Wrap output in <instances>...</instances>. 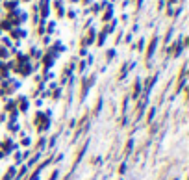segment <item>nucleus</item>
<instances>
[{"instance_id":"obj_1","label":"nucleus","mask_w":189,"mask_h":180,"mask_svg":"<svg viewBox=\"0 0 189 180\" xmlns=\"http://www.w3.org/2000/svg\"><path fill=\"white\" fill-rule=\"evenodd\" d=\"M141 95H143V82H141V78L137 76L135 84H134V89H132V93L128 95V97H130V100H137Z\"/></svg>"},{"instance_id":"obj_2","label":"nucleus","mask_w":189,"mask_h":180,"mask_svg":"<svg viewBox=\"0 0 189 180\" xmlns=\"http://www.w3.org/2000/svg\"><path fill=\"white\" fill-rule=\"evenodd\" d=\"M17 147H19V145H17V143H13V141H11V137H6L2 143H0V151L6 152V154H11Z\"/></svg>"},{"instance_id":"obj_3","label":"nucleus","mask_w":189,"mask_h":180,"mask_svg":"<svg viewBox=\"0 0 189 180\" xmlns=\"http://www.w3.org/2000/svg\"><path fill=\"white\" fill-rule=\"evenodd\" d=\"M28 108H30V98L28 97H19L17 98V110H19V113H26Z\"/></svg>"},{"instance_id":"obj_4","label":"nucleus","mask_w":189,"mask_h":180,"mask_svg":"<svg viewBox=\"0 0 189 180\" xmlns=\"http://www.w3.org/2000/svg\"><path fill=\"white\" fill-rule=\"evenodd\" d=\"M11 112H17V100H15V98H6L4 113H11Z\"/></svg>"},{"instance_id":"obj_5","label":"nucleus","mask_w":189,"mask_h":180,"mask_svg":"<svg viewBox=\"0 0 189 180\" xmlns=\"http://www.w3.org/2000/svg\"><path fill=\"white\" fill-rule=\"evenodd\" d=\"M156 48H158V36L152 37V41L149 45V50H146V59H152V56H154V52H156Z\"/></svg>"},{"instance_id":"obj_6","label":"nucleus","mask_w":189,"mask_h":180,"mask_svg":"<svg viewBox=\"0 0 189 180\" xmlns=\"http://www.w3.org/2000/svg\"><path fill=\"white\" fill-rule=\"evenodd\" d=\"M45 149H47V137H39L37 143H35V151H37V152H43Z\"/></svg>"},{"instance_id":"obj_7","label":"nucleus","mask_w":189,"mask_h":180,"mask_svg":"<svg viewBox=\"0 0 189 180\" xmlns=\"http://www.w3.org/2000/svg\"><path fill=\"white\" fill-rule=\"evenodd\" d=\"M156 112H158V108H156V106H152V108H150V112H149V115H146V124H152V123H154V119H156Z\"/></svg>"},{"instance_id":"obj_8","label":"nucleus","mask_w":189,"mask_h":180,"mask_svg":"<svg viewBox=\"0 0 189 180\" xmlns=\"http://www.w3.org/2000/svg\"><path fill=\"white\" fill-rule=\"evenodd\" d=\"M39 158H41V152H35V156H32V158H30L28 160V163H26V167L30 169V167H33L35 165V163H37L39 162Z\"/></svg>"},{"instance_id":"obj_9","label":"nucleus","mask_w":189,"mask_h":180,"mask_svg":"<svg viewBox=\"0 0 189 180\" xmlns=\"http://www.w3.org/2000/svg\"><path fill=\"white\" fill-rule=\"evenodd\" d=\"M28 171H30V169H28L26 165H22V167H20L19 171H17V174H15V178H13V180H20V178L24 177V174H28Z\"/></svg>"},{"instance_id":"obj_10","label":"nucleus","mask_w":189,"mask_h":180,"mask_svg":"<svg viewBox=\"0 0 189 180\" xmlns=\"http://www.w3.org/2000/svg\"><path fill=\"white\" fill-rule=\"evenodd\" d=\"M106 37H108V33H106V32H100L98 37H96V45H98V47H104V45H106Z\"/></svg>"},{"instance_id":"obj_11","label":"nucleus","mask_w":189,"mask_h":180,"mask_svg":"<svg viewBox=\"0 0 189 180\" xmlns=\"http://www.w3.org/2000/svg\"><path fill=\"white\" fill-rule=\"evenodd\" d=\"M8 130H9V132H19L20 126H19L17 121H9V123H8Z\"/></svg>"},{"instance_id":"obj_12","label":"nucleus","mask_w":189,"mask_h":180,"mask_svg":"<svg viewBox=\"0 0 189 180\" xmlns=\"http://www.w3.org/2000/svg\"><path fill=\"white\" fill-rule=\"evenodd\" d=\"M134 137L132 139H128V141H126V154H132V151H134Z\"/></svg>"},{"instance_id":"obj_13","label":"nucleus","mask_w":189,"mask_h":180,"mask_svg":"<svg viewBox=\"0 0 189 180\" xmlns=\"http://www.w3.org/2000/svg\"><path fill=\"white\" fill-rule=\"evenodd\" d=\"M17 6H19V0H8V2H6L8 9H17Z\"/></svg>"},{"instance_id":"obj_14","label":"nucleus","mask_w":189,"mask_h":180,"mask_svg":"<svg viewBox=\"0 0 189 180\" xmlns=\"http://www.w3.org/2000/svg\"><path fill=\"white\" fill-rule=\"evenodd\" d=\"M56 141H58V134H56V136H52V137H50V141L47 143V147H48V149H54V145H56Z\"/></svg>"},{"instance_id":"obj_15","label":"nucleus","mask_w":189,"mask_h":180,"mask_svg":"<svg viewBox=\"0 0 189 180\" xmlns=\"http://www.w3.org/2000/svg\"><path fill=\"white\" fill-rule=\"evenodd\" d=\"M20 145H22V147H24V149H26V147H30V145H32V139H30V137L26 136V137H24V139H22V141H20Z\"/></svg>"},{"instance_id":"obj_16","label":"nucleus","mask_w":189,"mask_h":180,"mask_svg":"<svg viewBox=\"0 0 189 180\" xmlns=\"http://www.w3.org/2000/svg\"><path fill=\"white\" fill-rule=\"evenodd\" d=\"M106 56H108V61H111V59H113V56H117L115 48H109V50H108V54H106Z\"/></svg>"},{"instance_id":"obj_17","label":"nucleus","mask_w":189,"mask_h":180,"mask_svg":"<svg viewBox=\"0 0 189 180\" xmlns=\"http://www.w3.org/2000/svg\"><path fill=\"white\" fill-rule=\"evenodd\" d=\"M58 178H59V171H58V169H54V171L50 173V178L48 180H58Z\"/></svg>"},{"instance_id":"obj_18","label":"nucleus","mask_w":189,"mask_h":180,"mask_svg":"<svg viewBox=\"0 0 189 180\" xmlns=\"http://www.w3.org/2000/svg\"><path fill=\"white\" fill-rule=\"evenodd\" d=\"M145 48V37H141L139 39V45H137V50H143Z\"/></svg>"},{"instance_id":"obj_19","label":"nucleus","mask_w":189,"mask_h":180,"mask_svg":"<svg viewBox=\"0 0 189 180\" xmlns=\"http://www.w3.org/2000/svg\"><path fill=\"white\" fill-rule=\"evenodd\" d=\"M85 69H87V65H85V61H80V67H78V73H84Z\"/></svg>"},{"instance_id":"obj_20","label":"nucleus","mask_w":189,"mask_h":180,"mask_svg":"<svg viewBox=\"0 0 189 180\" xmlns=\"http://www.w3.org/2000/svg\"><path fill=\"white\" fill-rule=\"evenodd\" d=\"M84 56H87V47H82L80 48V58H84Z\"/></svg>"},{"instance_id":"obj_21","label":"nucleus","mask_w":189,"mask_h":180,"mask_svg":"<svg viewBox=\"0 0 189 180\" xmlns=\"http://www.w3.org/2000/svg\"><path fill=\"white\" fill-rule=\"evenodd\" d=\"M30 156H32V151H24L22 152V160H28Z\"/></svg>"},{"instance_id":"obj_22","label":"nucleus","mask_w":189,"mask_h":180,"mask_svg":"<svg viewBox=\"0 0 189 180\" xmlns=\"http://www.w3.org/2000/svg\"><path fill=\"white\" fill-rule=\"evenodd\" d=\"M126 167H128V165H126V162H124V163H122V165L119 167V173H121V174H124V173H126Z\"/></svg>"},{"instance_id":"obj_23","label":"nucleus","mask_w":189,"mask_h":180,"mask_svg":"<svg viewBox=\"0 0 189 180\" xmlns=\"http://www.w3.org/2000/svg\"><path fill=\"white\" fill-rule=\"evenodd\" d=\"M54 28H56V22L52 21V22L48 24V33H52V32H54Z\"/></svg>"},{"instance_id":"obj_24","label":"nucleus","mask_w":189,"mask_h":180,"mask_svg":"<svg viewBox=\"0 0 189 180\" xmlns=\"http://www.w3.org/2000/svg\"><path fill=\"white\" fill-rule=\"evenodd\" d=\"M69 19H76V11H74V9H69Z\"/></svg>"},{"instance_id":"obj_25","label":"nucleus","mask_w":189,"mask_h":180,"mask_svg":"<svg viewBox=\"0 0 189 180\" xmlns=\"http://www.w3.org/2000/svg\"><path fill=\"white\" fill-rule=\"evenodd\" d=\"M33 104H35V106H37V108H41V106H43V98H37V100H35Z\"/></svg>"},{"instance_id":"obj_26","label":"nucleus","mask_w":189,"mask_h":180,"mask_svg":"<svg viewBox=\"0 0 189 180\" xmlns=\"http://www.w3.org/2000/svg\"><path fill=\"white\" fill-rule=\"evenodd\" d=\"M165 8V2H163V0H160V2H158V9H163Z\"/></svg>"},{"instance_id":"obj_27","label":"nucleus","mask_w":189,"mask_h":180,"mask_svg":"<svg viewBox=\"0 0 189 180\" xmlns=\"http://www.w3.org/2000/svg\"><path fill=\"white\" fill-rule=\"evenodd\" d=\"M43 43H45V45H48V43H50V37H48V36H45V37H43Z\"/></svg>"},{"instance_id":"obj_28","label":"nucleus","mask_w":189,"mask_h":180,"mask_svg":"<svg viewBox=\"0 0 189 180\" xmlns=\"http://www.w3.org/2000/svg\"><path fill=\"white\" fill-rule=\"evenodd\" d=\"M6 156H8L6 152H2V151H0V160H2V158H6Z\"/></svg>"},{"instance_id":"obj_29","label":"nucleus","mask_w":189,"mask_h":180,"mask_svg":"<svg viewBox=\"0 0 189 180\" xmlns=\"http://www.w3.org/2000/svg\"><path fill=\"white\" fill-rule=\"evenodd\" d=\"M84 4H91V0H84Z\"/></svg>"},{"instance_id":"obj_30","label":"nucleus","mask_w":189,"mask_h":180,"mask_svg":"<svg viewBox=\"0 0 189 180\" xmlns=\"http://www.w3.org/2000/svg\"><path fill=\"white\" fill-rule=\"evenodd\" d=\"M172 180H178V177H174V178H172Z\"/></svg>"},{"instance_id":"obj_31","label":"nucleus","mask_w":189,"mask_h":180,"mask_svg":"<svg viewBox=\"0 0 189 180\" xmlns=\"http://www.w3.org/2000/svg\"><path fill=\"white\" fill-rule=\"evenodd\" d=\"M0 36H2V30H0Z\"/></svg>"}]
</instances>
